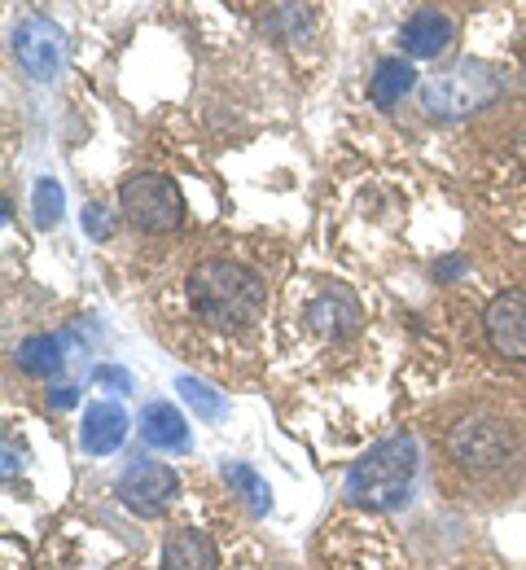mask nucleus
<instances>
[{
	"label": "nucleus",
	"mask_w": 526,
	"mask_h": 570,
	"mask_svg": "<svg viewBox=\"0 0 526 570\" xmlns=\"http://www.w3.org/2000/svg\"><path fill=\"white\" fill-rule=\"evenodd\" d=\"M264 277L237 259H202L189 273V303L216 330H246L264 312Z\"/></svg>",
	"instance_id": "f257e3e1"
},
{
	"label": "nucleus",
	"mask_w": 526,
	"mask_h": 570,
	"mask_svg": "<svg viewBox=\"0 0 526 570\" xmlns=\"http://www.w3.org/2000/svg\"><path fill=\"white\" fill-rule=\"evenodd\" d=\"M413 474H417V443L408 434L381 439L351 465L347 497L356 504H369V509H399L408 500Z\"/></svg>",
	"instance_id": "f03ea898"
},
{
	"label": "nucleus",
	"mask_w": 526,
	"mask_h": 570,
	"mask_svg": "<svg viewBox=\"0 0 526 570\" xmlns=\"http://www.w3.org/2000/svg\"><path fill=\"white\" fill-rule=\"evenodd\" d=\"M496 97V71L487 62H456L448 71L430 75L421 88V110L435 119H465L474 110H483Z\"/></svg>",
	"instance_id": "7ed1b4c3"
},
{
	"label": "nucleus",
	"mask_w": 526,
	"mask_h": 570,
	"mask_svg": "<svg viewBox=\"0 0 526 570\" xmlns=\"http://www.w3.org/2000/svg\"><path fill=\"white\" fill-rule=\"evenodd\" d=\"M119 207L128 215V224H137L141 233H171L180 219H185V198L176 189L171 176H132L123 189H119Z\"/></svg>",
	"instance_id": "20e7f679"
},
{
	"label": "nucleus",
	"mask_w": 526,
	"mask_h": 570,
	"mask_svg": "<svg viewBox=\"0 0 526 570\" xmlns=\"http://www.w3.org/2000/svg\"><path fill=\"white\" fill-rule=\"evenodd\" d=\"M13 58L31 79L49 83L67 71V31L49 18H22L13 27Z\"/></svg>",
	"instance_id": "39448f33"
},
{
	"label": "nucleus",
	"mask_w": 526,
	"mask_h": 570,
	"mask_svg": "<svg viewBox=\"0 0 526 570\" xmlns=\"http://www.w3.org/2000/svg\"><path fill=\"white\" fill-rule=\"evenodd\" d=\"M448 452L451 461L465 465V470H496V465L509 461L514 434L500 422H492V417H465L460 426H451Z\"/></svg>",
	"instance_id": "423d86ee"
},
{
	"label": "nucleus",
	"mask_w": 526,
	"mask_h": 570,
	"mask_svg": "<svg viewBox=\"0 0 526 570\" xmlns=\"http://www.w3.org/2000/svg\"><path fill=\"white\" fill-rule=\"evenodd\" d=\"M119 497L132 513L141 518H158L171 497H176V474L162 465V461H137L123 479H119Z\"/></svg>",
	"instance_id": "0eeeda50"
},
{
	"label": "nucleus",
	"mask_w": 526,
	"mask_h": 570,
	"mask_svg": "<svg viewBox=\"0 0 526 570\" xmlns=\"http://www.w3.org/2000/svg\"><path fill=\"white\" fill-rule=\"evenodd\" d=\"M487 338L500 356L526 360V289H505L487 307Z\"/></svg>",
	"instance_id": "6e6552de"
},
{
	"label": "nucleus",
	"mask_w": 526,
	"mask_h": 570,
	"mask_svg": "<svg viewBox=\"0 0 526 570\" xmlns=\"http://www.w3.org/2000/svg\"><path fill=\"white\" fill-rule=\"evenodd\" d=\"M307 325H311L316 334H325V338H347V334H356V330H360V303H356V294H351L347 285H329L325 294L311 298Z\"/></svg>",
	"instance_id": "1a4fd4ad"
},
{
	"label": "nucleus",
	"mask_w": 526,
	"mask_h": 570,
	"mask_svg": "<svg viewBox=\"0 0 526 570\" xmlns=\"http://www.w3.org/2000/svg\"><path fill=\"white\" fill-rule=\"evenodd\" d=\"M128 430H132V422L119 404H92L83 413V426H79V448L92 452V456H110V452L123 448Z\"/></svg>",
	"instance_id": "9d476101"
},
{
	"label": "nucleus",
	"mask_w": 526,
	"mask_h": 570,
	"mask_svg": "<svg viewBox=\"0 0 526 570\" xmlns=\"http://www.w3.org/2000/svg\"><path fill=\"white\" fill-rule=\"evenodd\" d=\"M451 36H456V27H451L448 13H439V9H417L404 22V31H399L408 58H439V53H448Z\"/></svg>",
	"instance_id": "9b49d317"
},
{
	"label": "nucleus",
	"mask_w": 526,
	"mask_h": 570,
	"mask_svg": "<svg viewBox=\"0 0 526 570\" xmlns=\"http://www.w3.org/2000/svg\"><path fill=\"white\" fill-rule=\"evenodd\" d=\"M216 544L207 531H193V527H176L162 544V570H216Z\"/></svg>",
	"instance_id": "f8f14e48"
},
{
	"label": "nucleus",
	"mask_w": 526,
	"mask_h": 570,
	"mask_svg": "<svg viewBox=\"0 0 526 570\" xmlns=\"http://www.w3.org/2000/svg\"><path fill=\"white\" fill-rule=\"evenodd\" d=\"M141 439L158 448V452H171V448H185L189 443V422L180 417V409L176 404H167V400H150L146 409H141Z\"/></svg>",
	"instance_id": "ddd939ff"
},
{
	"label": "nucleus",
	"mask_w": 526,
	"mask_h": 570,
	"mask_svg": "<svg viewBox=\"0 0 526 570\" xmlns=\"http://www.w3.org/2000/svg\"><path fill=\"white\" fill-rule=\"evenodd\" d=\"M413 83H417L413 62H404V58H386V62H377V71L369 75V97H374L381 110H390V106L404 101V92H413Z\"/></svg>",
	"instance_id": "4468645a"
},
{
	"label": "nucleus",
	"mask_w": 526,
	"mask_h": 570,
	"mask_svg": "<svg viewBox=\"0 0 526 570\" xmlns=\"http://www.w3.org/2000/svg\"><path fill=\"white\" fill-rule=\"evenodd\" d=\"M18 368L31 377H53L62 368V343L53 334H31L18 343Z\"/></svg>",
	"instance_id": "2eb2a0df"
},
{
	"label": "nucleus",
	"mask_w": 526,
	"mask_h": 570,
	"mask_svg": "<svg viewBox=\"0 0 526 570\" xmlns=\"http://www.w3.org/2000/svg\"><path fill=\"white\" fill-rule=\"evenodd\" d=\"M225 483L237 492V497L246 500L255 513H268V509H272V492H268V483H264L250 465H241V461H225Z\"/></svg>",
	"instance_id": "dca6fc26"
},
{
	"label": "nucleus",
	"mask_w": 526,
	"mask_h": 570,
	"mask_svg": "<svg viewBox=\"0 0 526 570\" xmlns=\"http://www.w3.org/2000/svg\"><path fill=\"white\" fill-rule=\"evenodd\" d=\"M176 391H180V395H185V404H189L198 417H207V422H216V417L225 413V395H220V391H211L207 382L189 377V373L176 382Z\"/></svg>",
	"instance_id": "f3484780"
},
{
	"label": "nucleus",
	"mask_w": 526,
	"mask_h": 570,
	"mask_svg": "<svg viewBox=\"0 0 526 570\" xmlns=\"http://www.w3.org/2000/svg\"><path fill=\"white\" fill-rule=\"evenodd\" d=\"M62 207H67L62 185H58L53 176H40V180H36V224H40V228L58 224V219H62Z\"/></svg>",
	"instance_id": "a211bd4d"
},
{
	"label": "nucleus",
	"mask_w": 526,
	"mask_h": 570,
	"mask_svg": "<svg viewBox=\"0 0 526 570\" xmlns=\"http://www.w3.org/2000/svg\"><path fill=\"white\" fill-rule=\"evenodd\" d=\"M92 382H97V386H119L123 395L132 391V373H123V368H115V364H101V368L92 373Z\"/></svg>",
	"instance_id": "6ab92c4d"
},
{
	"label": "nucleus",
	"mask_w": 526,
	"mask_h": 570,
	"mask_svg": "<svg viewBox=\"0 0 526 570\" xmlns=\"http://www.w3.org/2000/svg\"><path fill=\"white\" fill-rule=\"evenodd\" d=\"M83 233L88 237H110V215H106V207H83Z\"/></svg>",
	"instance_id": "aec40b11"
},
{
	"label": "nucleus",
	"mask_w": 526,
	"mask_h": 570,
	"mask_svg": "<svg viewBox=\"0 0 526 570\" xmlns=\"http://www.w3.org/2000/svg\"><path fill=\"white\" fill-rule=\"evenodd\" d=\"M76 386H58V391H49V404L53 409H76Z\"/></svg>",
	"instance_id": "412c9836"
},
{
	"label": "nucleus",
	"mask_w": 526,
	"mask_h": 570,
	"mask_svg": "<svg viewBox=\"0 0 526 570\" xmlns=\"http://www.w3.org/2000/svg\"><path fill=\"white\" fill-rule=\"evenodd\" d=\"M18 470V461H13V443L4 439V474H13Z\"/></svg>",
	"instance_id": "4be33fe9"
},
{
	"label": "nucleus",
	"mask_w": 526,
	"mask_h": 570,
	"mask_svg": "<svg viewBox=\"0 0 526 570\" xmlns=\"http://www.w3.org/2000/svg\"><path fill=\"white\" fill-rule=\"evenodd\" d=\"M456 273H460V259H448V264L439 268V277H456Z\"/></svg>",
	"instance_id": "5701e85b"
}]
</instances>
